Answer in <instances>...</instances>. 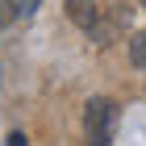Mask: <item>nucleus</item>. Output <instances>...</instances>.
<instances>
[{"label": "nucleus", "mask_w": 146, "mask_h": 146, "mask_svg": "<svg viewBox=\"0 0 146 146\" xmlns=\"http://www.w3.org/2000/svg\"><path fill=\"white\" fill-rule=\"evenodd\" d=\"M113 129H117V100L92 96L88 109H84V138H88V146H113Z\"/></svg>", "instance_id": "nucleus-1"}, {"label": "nucleus", "mask_w": 146, "mask_h": 146, "mask_svg": "<svg viewBox=\"0 0 146 146\" xmlns=\"http://www.w3.org/2000/svg\"><path fill=\"white\" fill-rule=\"evenodd\" d=\"M67 17L79 25V29H96L100 4H96V0H67Z\"/></svg>", "instance_id": "nucleus-2"}, {"label": "nucleus", "mask_w": 146, "mask_h": 146, "mask_svg": "<svg viewBox=\"0 0 146 146\" xmlns=\"http://www.w3.org/2000/svg\"><path fill=\"white\" fill-rule=\"evenodd\" d=\"M129 63L146 71V34H134V38H129Z\"/></svg>", "instance_id": "nucleus-3"}, {"label": "nucleus", "mask_w": 146, "mask_h": 146, "mask_svg": "<svg viewBox=\"0 0 146 146\" xmlns=\"http://www.w3.org/2000/svg\"><path fill=\"white\" fill-rule=\"evenodd\" d=\"M13 17H21V13H17V4H13V0H0V25H9Z\"/></svg>", "instance_id": "nucleus-4"}, {"label": "nucleus", "mask_w": 146, "mask_h": 146, "mask_svg": "<svg viewBox=\"0 0 146 146\" xmlns=\"http://www.w3.org/2000/svg\"><path fill=\"white\" fill-rule=\"evenodd\" d=\"M13 4H17V13H21V17H29V13L42 4V0H13Z\"/></svg>", "instance_id": "nucleus-5"}, {"label": "nucleus", "mask_w": 146, "mask_h": 146, "mask_svg": "<svg viewBox=\"0 0 146 146\" xmlns=\"http://www.w3.org/2000/svg\"><path fill=\"white\" fill-rule=\"evenodd\" d=\"M4 146H29V138H25L21 129H17V134H9V142H4Z\"/></svg>", "instance_id": "nucleus-6"}]
</instances>
